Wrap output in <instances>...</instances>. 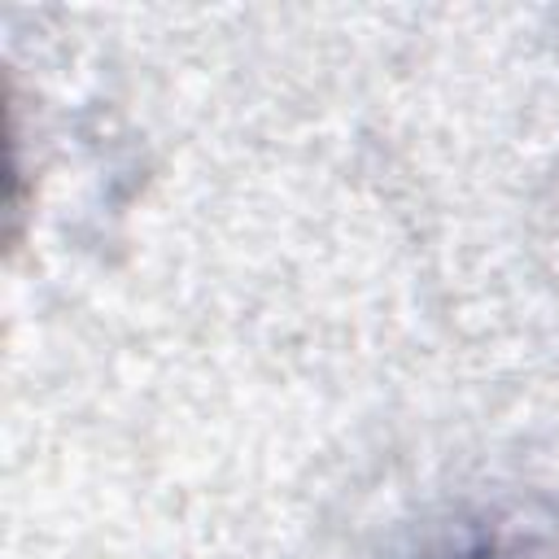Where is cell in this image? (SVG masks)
<instances>
[{
    "instance_id": "6da1fadb",
    "label": "cell",
    "mask_w": 559,
    "mask_h": 559,
    "mask_svg": "<svg viewBox=\"0 0 559 559\" xmlns=\"http://www.w3.org/2000/svg\"><path fill=\"white\" fill-rule=\"evenodd\" d=\"M424 559H559V537H550L542 528L498 524V528L463 533L459 542H445V546L428 550Z\"/></svg>"
}]
</instances>
